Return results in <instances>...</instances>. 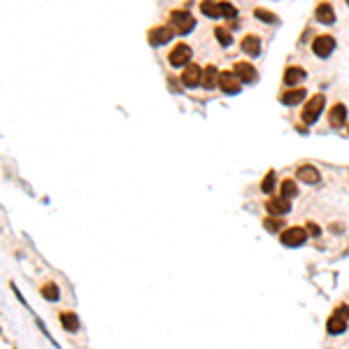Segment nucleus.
<instances>
[{
  "mask_svg": "<svg viewBox=\"0 0 349 349\" xmlns=\"http://www.w3.org/2000/svg\"><path fill=\"white\" fill-rule=\"evenodd\" d=\"M305 231H307V233H312V235H319V233H321V231H319V226H317V223H307V228H305Z\"/></svg>",
  "mask_w": 349,
  "mask_h": 349,
  "instance_id": "28",
  "label": "nucleus"
},
{
  "mask_svg": "<svg viewBox=\"0 0 349 349\" xmlns=\"http://www.w3.org/2000/svg\"><path fill=\"white\" fill-rule=\"evenodd\" d=\"M326 329H329L331 335H340L344 333V329H347V317H342V314L335 312L333 317L329 319V324H326Z\"/></svg>",
  "mask_w": 349,
  "mask_h": 349,
  "instance_id": "17",
  "label": "nucleus"
},
{
  "mask_svg": "<svg viewBox=\"0 0 349 349\" xmlns=\"http://www.w3.org/2000/svg\"><path fill=\"white\" fill-rule=\"evenodd\" d=\"M265 228H268V231H279V228H282V221H279V217L265 219Z\"/></svg>",
  "mask_w": 349,
  "mask_h": 349,
  "instance_id": "27",
  "label": "nucleus"
},
{
  "mask_svg": "<svg viewBox=\"0 0 349 349\" xmlns=\"http://www.w3.org/2000/svg\"><path fill=\"white\" fill-rule=\"evenodd\" d=\"M168 61H170L172 68L189 66V61H191V47L189 45H175L170 49V54H168Z\"/></svg>",
  "mask_w": 349,
  "mask_h": 349,
  "instance_id": "3",
  "label": "nucleus"
},
{
  "mask_svg": "<svg viewBox=\"0 0 349 349\" xmlns=\"http://www.w3.org/2000/svg\"><path fill=\"white\" fill-rule=\"evenodd\" d=\"M200 81H202V68L196 66V63H189L182 72V84L187 89H196V86H200Z\"/></svg>",
  "mask_w": 349,
  "mask_h": 349,
  "instance_id": "7",
  "label": "nucleus"
},
{
  "mask_svg": "<svg viewBox=\"0 0 349 349\" xmlns=\"http://www.w3.org/2000/svg\"><path fill=\"white\" fill-rule=\"evenodd\" d=\"M240 49L244 51L247 56H258L261 54V40H258L256 35H244L242 37V42H240Z\"/></svg>",
  "mask_w": 349,
  "mask_h": 349,
  "instance_id": "15",
  "label": "nucleus"
},
{
  "mask_svg": "<svg viewBox=\"0 0 349 349\" xmlns=\"http://www.w3.org/2000/svg\"><path fill=\"white\" fill-rule=\"evenodd\" d=\"M254 14H256V19H258V21H265V24H277L275 14H270L268 10H256Z\"/></svg>",
  "mask_w": 349,
  "mask_h": 349,
  "instance_id": "26",
  "label": "nucleus"
},
{
  "mask_svg": "<svg viewBox=\"0 0 349 349\" xmlns=\"http://www.w3.org/2000/svg\"><path fill=\"white\" fill-rule=\"evenodd\" d=\"M61 324L68 333H77V331H79V319L72 312H61Z\"/></svg>",
  "mask_w": 349,
  "mask_h": 349,
  "instance_id": "19",
  "label": "nucleus"
},
{
  "mask_svg": "<svg viewBox=\"0 0 349 349\" xmlns=\"http://www.w3.org/2000/svg\"><path fill=\"white\" fill-rule=\"evenodd\" d=\"M175 35V28L172 26H154L152 31H149V45L152 47H161V45H168Z\"/></svg>",
  "mask_w": 349,
  "mask_h": 349,
  "instance_id": "4",
  "label": "nucleus"
},
{
  "mask_svg": "<svg viewBox=\"0 0 349 349\" xmlns=\"http://www.w3.org/2000/svg\"><path fill=\"white\" fill-rule=\"evenodd\" d=\"M296 177H298L300 182H305V184H317L319 182V170L317 168H312V166H300L298 172H296Z\"/></svg>",
  "mask_w": 349,
  "mask_h": 349,
  "instance_id": "18",
  "label": "nucleus"
},
{
  "mask_svg": "<svg viewBox=\"0 0 349 349\" xmlns=\"http://www.w3.org/2000/svg\"><path fill=\"white\" fill-rule=\"evenodd\" d=\"M265 210H268L273 217H282V214H286L289 210H291V202H289V198H284V196L268 198V202H265Z\"/></svg>",
  "mask_w": 349,
  "mask_h": 349,
  "instance_id": "9",
  "label": "nucleus"
},
{
  "mask_svg": "<svg viewBox=\"0 0 349 349\" xmlns=\"http://www.w3.org/2000/svg\"><path fill=\"white\" fill-rule=\"evenodd\" d=\"M219 10H221V16H226V19H231V21L238 16V7L233 5V3H228V0L219 3Z\"/></svg>",
  "mask_w": 349,
  "mask_h": 349,
  "instance_id": "22",
  "label": "nucleus"
},
{
  "mask_svg": "<svg viewBox=\"0 0 349 349\" xmlns=\"http://www.w3.org/2000/svg\"><path fill=\"white\" fill-rule=\"evenodd\" d=\"M279 100H282V105H286V107L298 105V102L305 100V89H291V86H289V91H284L282 96H279Z\"/></svg>",
  "mask_w": 349,
  "mask_h": 349,
  "instance_id": "14",
  "label": "nucleus"
},
{
  "mask_svg": "<svg viewBox=\"0 0 349 349\" xmlns=\"http://www.w3.org/2000/svg\"><path fill=\"white\" fill-rule=\"evenodd\" d=\"M200 12H202L205 16H210V19H217V16H221L219 3H214V0H202V3H200Z\"/></svg>",
  "mask_w": 349,
  "mask_h": 349,
  "instance_id": "20",
  "label": "nucleus"
},
{
  "mask_svg": "<svg viewBox=\"0 0 349 349\" xmlns=\"http://www.w3.org/2000/svg\"><path fill=\"white\" fill-rule=\"evenodd\" d=\"M307 77V72H305V68L300 66H289L286 70H284V84L286 86H298L300 81Z\"/></svg>",
  "mask_w": 349,
  "mask_h": 349,
  "instance_id": "13",
  "label": "nucleus"
},
{
  "mask_svg": "<svg viewBox=\"0 0 349 349\" xmlns=\"http://www.w3.org/2000/svg\"><path fill=\"white\" fill-rule=\"evenodd\" d=\"M240 77L235 75L233 70H228V72H221L219 75V89H221L223 93H238L240 91Z\"/></svg>",
  "mask_w": 349,
  "mask_h": 349,
  "instance_id": "8",
  "label": "nucleus"
},
{
  "mask_svg": "<svg viewBox=\"0 0 349 349\" xmlns=\"http://www.w3.org/2000/svg\"><path fill=\"white\" fill-rule=\"evenodd\" d=\"M282 196L284 198H296L298 196V187H296L294 179H286V182L282 184Z\"/></svg>",
  "mask_w": 349,
  "mask_h": 349,
  "instance_id": "23",
  "label": "nucleus"
},
{
  "mask_svg": "<svg viewBox=\"0 0 349 349\" xmlns=\"http://www.w3.org/2000/svg\"><path fill=\"white\" fill-rule=\"evenodd\" d=\"M329 121H331V126L333 128H342L344 124H347V107H344L342 102H335V105L331 107Z\"/></svg>",
  "mask_w": 349,
  "mask_h": 349,
  "instance_id": "12",
  "label": "nucleus"
},
{
  "mask_svg": "<svg viewBox=\"0 0 349 349\" xmlns=\"http://www.w3.org/2000/svg\"><path fill=\"white\" fill-rule=\"evenodd\" d=\"M42 296H45L47 300H58V286H56V284H45V286H42Z\"/></svg>",
  "mask_w": 349,
  "mask_h": 349,
  "instance_id": "24",
  "label": "nucleus"
},
{
  "mask_svg": "<svg viewBox=\"0 0 349 349\" xmlns=\"http://www.w3.org/2000/svg\"><path fill=\"white\" fill-rule=\"evenodd\" d=\"M233 72H235V75L240 77V81H242V84H254V81H256V70H254L252 68V63H235V66H233Z\"/></svg>",
  "mask_w": 349,
  "mask_h": 349,
  "instance_id": "11",
  "label": "nucleus"
},
{
  "mask_svg": "<svg viewBox=\"0 0 349 349\" xmlns=\"http://www.w3.org/2000/svg\"><path fill=\"white\" fill-rule=\"evenodd\" d=\"M170 24H172V28H175V33H179V35H187V33H191L193 28H196V19H193V14L187 10H172Z\"/></svg>",
  "mask_w": 349,
  "mask_h": 349,
  "instance_id": "1",
  "label": "nucleus"
},
{
  "mask_svg": "<svg viewBox=\"0 0 349 349\" xmlns=\"http://www.w3.org/2000/svg\"><path fill=\"white\" fill-rule=\"evenodd\" d=\"M261 189H263V193H273V189H275V172L270 170L268 175L263 177V184H261Z\"/></svg>",
  "mask_w": 349,
  "mask_h": 349,
  "instance_id": "25",
  "label": "nucleus"
},
{
  "mask_svg": "<svg viewBox=\"0 0 349 349\" xmlns=\"http://www.w3.org/2000/svg\"><path fill=\"white\" fill-rule=\"evenodd\" d=\"M305 240H307V231H305V228L294 226L282 233V244H286V247H300Z\"/></svg>",
  "mask_w": 349,
  "mask_h": 349,
  "instance_id": "6",
  "label": "nucleus"
},
{
  "mask_svg": "<svg viewBox=\"0 0 349 349\" xmlns=\"http://www.w3.org/2000/svg\"><path fill=\"white\" fill-rule=\"evenodd\" d=\"M326 105V98L324 93H317V96H312L307 100V105L303 107V121L305 124H314L319 119V114H321V110H324Z\"/></svg>",
  "mask_w": 349,
  "mask_h": 349,
  "instance_id": "2",
  "label": "nucleus"
},
{
  "mask_svg": "<svg viewBox=\"0 0 349 349\" xmlns=\"http://www.w3.org/2000/svg\"><path fill=\"white\" fill-rule=\"evenodd\" d=\"M338 314H342V317H349V305H340L338 310H335Z\"/></svg>",
  "mask_w": 349,
  "mask_h": 349,
  "instance_id": "29",
  "label": "nucleus"
},
{
  "mask_svg": "<svg viewBox=\"0 0 349 349\" xmlns=\"http://www.w3.org/2000/svg\"><path fill=\"white\" fill-rule=\"evenodd\" d=\"M219 75H221V72L217 70V66H205L202 68L200 86H205V89H214V86H219Z\"/></svg>",
  "mask_w": 349,
  "mask_h": 349,
  "instance_id": "16",
  "label": "nucleus"
},
{
  "mask_svg": "<svg viewBox=\"0 0 349 349\" xmlns=\"http://www.w3.org/2000/svg\"><path fill=\"white\" fill-rule=\"evenodd\" d=\"M333 49H335V40L331 35H317L312 40V51H314V56H319V58H326V56H331L333 54Z\"/></svg>",
  "mask_w": 349,
  "mask_h": 349,
  "instance_id": "5",
  "label": "nucleus"
},
{
  "mask_svg": "<svg viewBox=\"0 0 349 349\" xmlns=\"http://www.w3.org/2000/svg\"><path fill=\"white\" fill-rule=\"evenodd\" d=\"M214 37H217V42L221 47H231L233 45V33L228 31V28H223V26H217V28H214Z\"/></svg>",
  "mask_w": 349,
  "mask_h": 349,
  "instance_id": "21",
  "label": "nucleus"
},
{
  "mask_svg": "<svg viewBox=\"0 0 349 349\" xmlns=\"http://www.w3.org/2000/svg\"><path fill=\"white\" fill-rule=\"evenodd\" d=\"M314 19L319 21V24L324 26H331L335 21V10L331 3H319L317 7H314Z\"/></svg>",
  "mask_w": 349,
  "mask_h": 349,
  "instance_id": "10",
  "label": "nucleus"
}]
</instances>
